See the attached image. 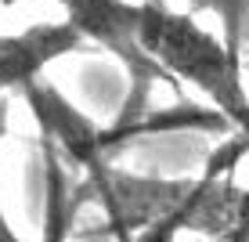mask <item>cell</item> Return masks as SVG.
I'll return each instance as SVG.
<instances>
[{
	"label": "cell",
	"mask_w": 249,
	"mask_h": 242,
	"mask_svg": "<svg viewBox=\"0 0 249 242\" xmlns=\"http://www.w3.org/2000/svg\"><path fill=\"white\" fill-rule=\"evenodd\" d=\"M22 101L29 105L33 119L40 127V141L51 145L62 163L83 170L87 181L101 177L112 167V152H116L112 130H101L87 112L76 109L54 83L36 80L33 87L22 91Z\"/></svg>",
	"instance_id": "3957f363"
},
{
	"label": "cell",
	"mask_w": 249,
	"mask_h": 242,
	"mask_svg": "<svg viewBox=\"0 0 249 242\" xmlns=\"http://www.w3.org/2000/svg\"><path fill=\"white\" fill-rule=\"evenodd\" d=\"M7 119H11V101L0 98V141L7 137ZM0 242H25L18 231L11 228V221H7V213H4V203H0Z\"/></svg>",
	"instance_id": "52a82bcc"
},
{
	"label": "cell",
	"mask_w": 249,
	"mask_h": 242,
	"mask_svg": "<svg viewBox=\"0 0 249 242\" xmlns=\"http://www.w3.org/2000/svg\"><path fill=\"white\" fill-rule=\"evenodd\" d=\"M188 15H213L220 22V40L235 58H242L249 0H188Z\"/></svg>",
	"instance_id": "8992f818"
},
{
	"label": "cell",
	"mask_w": 249,
	"mask_h": 242,
	"mask_svg": "<svg viewBox=\"0 0 249 242\" xmlns=\"http://www.w3.org/2000/svg\"><path fill=\"white\" fill-rule=\"evenodd\" d=\"M134 37L170 80L199 87L213 101L217 116L235 127V137L220 141L202 170V177L213 181L231 177L249 155V94L242 87V58H235L224 40L195 22V15L152 0H134Z\"/></svg>",
	"instance_id": "6da1fadb"
},
{
	"label": "cell",
	"mask_w": 249,
	"mask_h": 242,
	"mask_svg": "<svg viewBox=\"0 0 249 242\" xmlns=\"http://www.w3.org/2000/svg\"><path fill=\"white\" fill-rule=\"evenodd\" d=\"M11 4H18V0H0V7H11ZM54 4L62 7L65 19L83 33V40H94V44H101L108 55H116L119 62H123L126 76H130V98H126V105H123L119 123L112 127V137L119 141V137L126 134V127L144 116L152 87H156V83L177 87V83L137 44V37H134V4L130 0H54Z\"/></svg>",
	"instance_id": "7a4b0ae2"
},
{
	"label": "cell",
	"mask_w": 249,
	"mask_h": 242,
	"mask_svg": "<svg viewBox=\"0 0 249 242\" xmlns=\"http://www.w3.org/2000/svg\"><path fill=\"white\" fill-rule=\"evenodd\" d=\"M152 4H166V0H152Z\"/></svg>",
	"instance_id": "9c48e42d"
},
{
	"label": "cell",
	"mask_w": 249,
	"mask_h": 242,
	"mask_svg": "<svg viewBox=\"0 0 249 242\" xmlns=\"http://www.w3.org/2000/svg\"><path fill=\"white\" fill-rule=\"evenodd\" d=\"M220 242H249V217H246L242 224H238L235 231H228V235L220 239Z\"/></svg>",
	"instance_id": "ba28073f"
},
{
	"label": "cell",
	"mask_w": 249,
	"mask_h": 242,
	"mask_svg": "<svg viewBox=\"0 0 249 242\" xmlns=\"http://www.w3.org/2000/svg\"><path fill=\"white\" fill-rule=\"evenodd\" d=\"M83 203H87L83 188H69L65 163L51 145H44V235L40 242H69Z\"/></svg>",
	"instance_id": "5b68a950"
},
{
	"label": "cell",
	"mask_w": 249,
	"mask_h": 242,
	"mask_svg": "<svg viewBox=\"0 0 249 242\" xmlns=\"http://www.w3.org/2000/svg\"><path fill=\"white\" fill-rule=\"evenodd\" d=\"M83 47V33L69 19L33 22L22 33L0 37V91H25L44 80V69Z\"/></svg>",
	"instance_id": "277c9868"
}]
</instances>
